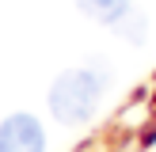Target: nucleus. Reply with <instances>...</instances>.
<instances>
[{
  "instance_id": "f257e3e1",
  "label": "nucleus",
  "mask_w": 156,
  "mask_h": 152,
  "mask_svg": "<svg viewBox=\"0 0 156 152\" xmlns=\"http://www.w3.org/2000/svg\"><path fill=\"white\" fill-rule=\"evenodd\" d=\"M107 84H111V72L99 61L65 68L50 84V114L61 126H84V122H91L95 110H99V103H103Z\"/></svg>"
},
{
  "instance_id": "f03ea898",
  "label": "nucleus",
  "mask_w": 156,
  "mask_h": 152,
  "mask_svg": "<svg viewBox=\"0 0 156 152\" xmlns=\"http://www.w3.org/2000/svg\"><path fill=\"white\" fill-rule=\"evenodd\" d=\"M0 152H46V129L34 114L15 110L0 122Z\"/></svg>"
},
{
  "instance_id": "7ed1b4c3",
  "label": "nucleus",
  "mask_w": 156,
  "mask_h": 152,
  "mask_svg": "<svg viewBox=\"0 0 156 152\" xmlns=\"http://www.w3.org/2000/svg\"><path fill=\"white\" fill-rule=\"evenodd\" d=\"M76 8H80L84 15H88L91 23H103V27H114V23L122 19V15L129 12V0H76Z\"/></svg>"
},
{
  "instance_id": "20e7f679",
  "label": "nucleus",
  "mask_w": 156,
  "mask_h": 152,
  "mask_svg": "<svg viewBox=\"0 0 156 152\" xmlns=\"http://www.w3.org/2000/svg\"><path fill=\"white\" fill-rule=\"evenodd\" d=\"M114 34L118 38H126V42H133V46H141L145 38H149V19H145V12H137V8H129L126 15H122L118 23H114Z\"/></svg>"
}]
</instances>
